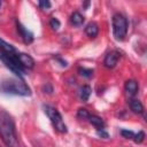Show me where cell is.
<instances>
[{
	"instance_id": "cell-3",
	"label": "cell",
	"mask_w": 147,
	"mask_h": 147,
	"mask_svg": "<svg viewBox=\"0 0 147 147\" xmlns=\"http://www.w3.org/2000/svg\"><path fill=\"white\" fill-rule=\"evenodd\" d=\"M42 108H44L45 114L49 118V121H51L54 130H56L60 133H67L68 129H67V125L64 124V122L62 119V116H61L60 111L55 107L49 106V105H44Z\"/></svg>"
},
{
	"instance_id": "cell-12",
	"label": "cell",
	"mask_w": 147,
	"mask_h": 147,
	"mask_svg": "<svg viewBox=\"0 0 147 147\" xmlns=\"http://www.w3.org/2000/svg\"><path fill=\"white\" fill-rule=\"evenodd\" d=\"M88 122L92 124V125H94L98 130H100V129H105V122H103V119L101 118V117H99V116H96V115H91L90 114V116H88Z\"/></svg>"
},
{
	"instance_id": "cell-2",
	"label": "cell",
	"mask_w": 147,
	"mask_h": 147,
	"mask_svg": "<svg viewBox=\"0 0 147 147\" xmlns=\"http://www.w3.org/2000/svg\"><path fill=\"white\" fill-rule=\"evenodd\" d=\"M0 92L10 95L30 96L31 88L25 84L22 78H8L0 83Z\"/></svg>"
},
{
	"instance_id": "cell-4",
	"label": "cell",
	"mask_w": 147,
	"mask_h": 147,
	"mask_svg": "<svg viewBox=\"0 0 147 147\" xmlns=\"http://www.w3.org/2000/svg\"><path fill=\"white\" fill-rule=\"evenodd\" d=\"M127 32V20L124 15L117 13L113 16V33L116 40L121 41L125 38Z\"/></svg>"
},
{
	"instance_id": "cell-18",
	"label": "cell",
	"mask_w": 147,
	"mask_h": 147,
	"mask_svg": "<svg viewBox=\"0 0 147 147\" xmlns=\"http://www.w3.org/2000/svg\"><path fill=\"white\" fill-rule=\"evenodd\" d=\"M49 25H51V28L53 29V30H57L59 28H60V25H61V23H60V21L56 18V17H52L51 18V21H49Z\"/></svg>"
},
{
	"instance_id": "cell-11",
	"label": "cell",
	"mask_w": 147,
	"mask_h": 147,
	"mask_svg": "<svg viewBox=\"0 0 147 147\" xmlns=\"http://www.w3.org/2000/svg\"><path fill=\"white\" fill-rule=\"evenodd\" d=\"M0 51H1V53H5V54H15V53H17L16 48L13 45L5 41L2 38H0Z\"/></svg>"
},
{
	"instance_id": "cell-22",
	"label": "cell",
	"mask_w": 147,
	"mask_h": 147,
	"mask_svg": "<svg viewBox=\"0 0 147 147\" xmlns=\"http://www.w3.org/2000/svg\"><path fill=\"white\" fill-rule=\"evenodd\" d=\"M98 134H99L100 137H102V138H108V137H109L108 133L105 131V129H100V130H98Z\"/></svg>"
},
{
	"instance_id": "cell-19",
	"label": "cell",
	"mask_w": 147,
	"mask_h": 147,
	"mask_svg": "<svg viewBox=\"0 0 147 147\" xmlns=\"http://www.w3.org/2000/svg\"><path fill=\"white\" fill-rule=\"evenodd\" d=\"M121 134H122V137H124L125 139H133V137H134V132H133V131L125 130V129L121 130Z\"/></svg>"
},
{
	"instance_id": "cell-8",
	"label": "cell",
	"mask_w": 147,
	"mask_h": 147,
	"mask_svg": "<svg viewBox=\"0 0 147 147\" xmlns=\"http://www.w3.org/2000/svg\"><path fill=\"white\" fill-rule=\"evenodd\" d=\"M118 59H119V53L118 52H115V51L114 52H110V53H108L106 55V57L103 60V64H105L106 68L111 69V68H114L117 64Z\"/></svg>"
},
{
	"instance_id": "cell-5",
	"label": "cell",
	"mask_w": 147,
	"mask_h": 147,
	"mask_svg": "<svg viewBox=\"0 0 147 147\" xmlns=\"http://www.w3.org/2000/svg\"><path fill=\"white\" fill-rule=\"evenodd\" d=\"M0 60L3 62V64L10 70L13 71L18 78H22L24 75V69L21 67L20 62L16 59V53L15 54H5V53H0Z\"/></svg>"
},
{
	"instance_id": "cell-14",
	"label": "cell",
	"mask_w": 147,
	"mask_h": 147,
	"mask_svg": "<svg viewBox=\"0 0 147 147\" xmlns=\"http://www.w3.org/2000/svg\"><path fill=\"white\" fill-rule=\"evenodd\" d=\"M70 22H71V24L75 25V26H80V25L84 23V16H83L80 13L75 11V13H72L71 16H70Z\"/></svg>"
},
{
	"instance_id": "cell-20",
	"label": "cell",
	"mask_w": 147,
	"mask_h": 147,
	"mask_svg": "<svg viewBox=\"0 0 147 147\" xmlns=\"http://www.w3.org/2000/svg\"><path fill=\"white\" fill-rule=\"evenodd\" d=\"M77 115H78V117H80V118H83V119H87L88 116H90V113H88L85 108H79Z\"/></svg>"
},
{
	"instance_id": "cell-7",
	"label": "cell",
	"mask_w": 147,
	"mask_h": 147,
	"mask_svg": "<svg viewBox=\"0 0 147 147\" xmlns=\"http://www.w3.org/2000/svg\"><path fill=\"white\" fill-rule=\"evenodd\" d=\"M16 28H17V31H18L21 38L23 39V41L25 44H31L33 41V33L30 30H28L21 22L16 21Z\"/></svg>"
},
{
	"instance_id": "cell-6",
	"label": "cell",
	"mask_w": 147,
	"mask_h": 147,
	"mask_svg": "<svg viewBox=\"0 0 147 147\" xmlns=\"http://www.w3.org/2000/svg\"><path fill=\"white\" fill-rule=\"evenodd\" d=\"M16 59L20 62L21 67L25 69H32L34 67V60L32 59L31 55L25 54V53H16Z\"/></svg>"
},
{
	"instance_id": "cell-16",
	"label": "cell",
	"mask_w": 147,
	"mask_h": 147,
	"mask_svg": "<svg viewBox=\"0 0 147 147\" xmlns=\"http://www.w3.org/2000/svg\"><path fill=\"white\" fill-rule=\"evenodd\" d=\"M79 75L85 77V78H91L93 76V70L92 69H87V68H79L78 70Z\"/></svg>"
},
{
	"instance_id": "cell-13",
	"label": "cell",
	"mask_w": 147,
	"mask_h": 147,
	"mask_svg": "<svg viewBox=\"0 0 147 147\" xmlns=\"http://www.w3.org/2000/svg\"><path fill=\"white\" fill-rule=\"evenodd\" d=\"M130 108L134 114H142L144 113V106L142 103L137 100V99H132L130 100Z\"/></svg>"
},
{
	"instance_id": "cell-10",
	"label": "cell",
	"mask_w": 147,
	"mask_h": 147,
	"mask_svg": "<svg viewBox=\"0 0 147 147\" xmlns=\"http://www.w3.org/2000/svg\"><path fill=\"white\" fill-rule=\"evenodd\" d=\"M85 33H86L88 37H91V38L96 37L98 33H99V26H98V24H96L95 22H90V23L85 26Z\"/></svg>"
},
{
	"instance_id": "cell-23",
	"label": "cell",
	"mask_w": 147,
	"mask_h": 147,
	"mask_svg": "<svg viewBox=\"0 0 147 147\" xmlns=\"http://www.w3.org/2000/svg\"><path fill=\"white\" fill-rule=\"evenodd\" d=\"M1 5H2V2H1V1H0V8H1Z\"/></svg>"
},
{
	"instance_id": "cell-1",
	"label": "cell",
	"mask_w": 147,
	"mask_h": 147,
	"mask_svg": "<svg viewBox=\"0 0 147 147\" xmlns=\"http://www.w3.org/2000/svg\"><path fill=\"white\" fill-rule=\"evenodd\" d=\"M0 137L7 147H20L14 119L2 109H0Z\"/></svg>"
},
{
	"instance_id": "cell-17",
	"label": "cell",
	"mask_w": 147,
	"mask_h": 147,
	"mask_svg": "<svg viewBox=\"0 0 147 147\" xmlns=\"http://www.w3.org/2000/svg\"><path fill=\"white\" fill-rule=\"evenodd\" d=\"M145 139V133L144 131H139L138 133H134V137H133V141L136 144H141Z\"/></svg>"
},
{
	"instance_id": "cell-21",
	"label": "cell",
	"mask_w": 147,
	"mask_h": 147,
	"mask_svg": "<svg viewBox=\"0 0 147 147\" xmlns=\"http://www.w3.org/2000/svg\"><path fill=\"white\" fill-rule=\"evenodd\" d=\"M38 6H39L41 9H48V8H51L52 3H51L49 1H47V0H44V1H39V2H38Z\"/></svg>"
},
{
	"instance_id": "cell-15",
	"label": "cell",
	"mask_w": 147,
	"mask_h": 147,
	"mask_svg": "<svg viewBox=\"0 0 147 147\" xmlns=\"http://www.w3.org/2000/svg\"><path fill=\"white\" fill-rule=\"evenodd\" d=\"M91 93H92V88L88 85H84L79 90V96H80V99L83 101H87L90 95H91Z\"/></svg>"
},
{
	"instance_id": "cell-9",
	"label": "cell",
	"mask_w": 147,
	"mask_h": 147,
	"mask_svg": "<svg viewBox=\"0 0 147 147\" xmlns=\"http://www.w3.org/2000/svg\"><path fill=\"white\" fill-rule=\"evenodd\" d=\"M124 88H125V92L129 95H134V94H137L139 86H138V83L134 79H129V80L125 82Z\"/></svg>"
}]
</instances>
